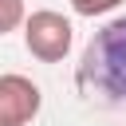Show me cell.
I'll list each match as a JSON object with an SVG mask.
<instances>
[{
  "label": "cell",
  "instance_id": "1",
  "mask_svg": "<svg viewBox=\"0 0 126 126\" xmlns=\"http://www.w3.org/2000/svg\"><path fill=\"white\" fill-rule=\"evenodd\" d=\"M79 91L102 106H126V16L98 28L75 71Z\"/></svg>",
  "mask_w": 126,
  "mask_h": 126
},
{
  "label": "cell",
  "instance_id": "2",
  "mask_svg": "<svg viewBox=\"0 0 126 126\" xmlns=\"http://www.w3.org/2000/svg\"><path fill=\"white\" fill-rule=\"evenodd\" d=\"M71 20H63L59 12L43 8V12H32L24 20V47L39 59V63H59L67 51H71Z\"/></svg>",
  "mask_w": 126,
  "mask_h": 126
},
{
  "label": "cell",
  "instance_id": "3",
  "mask_svg": "<svg viewBox=\"0 0 126 126\" xmlns=\"http://www.w3.org/2000/svg\"><path fill=\"white\" fill-rule=\"evenodd\" d=\"M39 87L28 75H0V126H28L39 114Z\"/></svg>",
  "mask_w": 126,
  "mask_h": 126
},
{
  "label": "cell",
  "instance_id": "4",
  "mask_svg": "<svg viewBox=\"0 0 126 126\" xmlns=\"http://www.w3.org/2000/svg\"><path fill=\"white\" fill-rule=\"evenodd\" d=\"M24 20H28V8H24V0H0V35L16 32Z\"/></svg>",
  "mask_w": 126,
  "mask_h": 126
},
{
  "label": "cell",
  "instance_id": "5",
  "mask_svg": "<svg viewBox=\"0 0 126 126\" xmlns=\"http://www.w3.org/2000/svg\"><path fill=\"white\" fill-rule=\"evenodd\" d=\"M122 0H71V8L79 12V16H102V12H110V8H118Z\"/></svg>",
  "mask_w": 126,
  "mask_h": 126
}]
</instances>
